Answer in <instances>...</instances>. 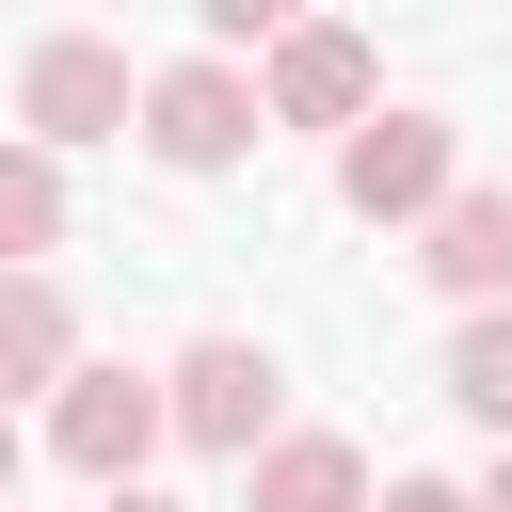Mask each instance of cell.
Instances as JSON below:
<instances>
[{
  "label": "cell",
  "mask_w": 512,
  "mask_h": 512,
  "mask_svg": "<svg viewBox=\"0 0 512 512\" xmlns=\"http://www.w3.org/2000/svg\"><path fill=\"white\" fill-rule=\"evenodd\" d=\"M448 192H464V128H448V112H384V96H368V112L336 128V208H352V224H432Z\"/></svg>",
  "instance_id": "obj_1"
},
{
  "label": "cell",
  "mask_w": 512,
  "mask_h": 512,
  "mask_svg": "<svg viewBox=\"0 0 512 512\" xmlns=\"http://www.w3.org/2000/svg\"><path fill=\"white\" fill-rule=\"evenodd\" d=\"M128 112H144V80H128V48L112 32H48L32 64H16V128L64 160V144H128Z\"/></svg>",
  "instance_id": "obj_2"
},
{
  "label": "cell",
  "mask_w": 512,
  "mask_h": 512,
  "mask_svg": "<svg viewBox=\"0 0 512 512\" xmlns=\"http://www.w3.org/2000/svg\"><path fill=\"white\" fill-rule=\"evenodd\" d=\"M128 128H144V160H160V176H224V160H240V144H256L272 112H256V80H240V64L208 48V64H160Z\"/></svg>",
  "instance_id": "obj_3"
},
{
  "label": "cell",
  "mask_w": 512,
  "mask_h": 512,
  "mask_svg": "<svg viewBox=\"0 0 512 512\" xmlns=\"http://www.w3.org/2000/svg\"><path fill=\"white\" fill-rule=\"evenodd\" d=\"M272 384H288V368H272L256 336H192V352L160 368V432H192L208 464H240V448H272Z\"/></svg>",
  "instance_id": "obj_4"
},
{
  "label": "cell",
  "mask_w": 512,
  "mask_h": 512,
  "mask_svg": "<svg viewBox=\"0 0 512 512\" xmlns=\"http://www.w3.org/2000/svg\"><path fill=\"white\" fill-rule=\"evenodd\" d=\"M368 96H384V48H368L352 16H288L272 64H256V112H272V128H352Z\"/></svg>",
  "instance_id": "obj_5"
},
{
  "label": "cell",
  "mask_w": 512,
  "mask_h": 512,
  "mask_svg": "<svg viewBox=\"0 0 512 512\" xmlns=\"http://www.w3.org/2000/svg\"><path fill=\"white\" fill-rule=\"evenodd\" d=\"M48 448H64L80 480H144V448H160V384H144V368H96V352H80V368L48 384Z\"/></svg>",
  "instance_id": "obj_6"
},
{
  "label": "cell",
  "mask_w": 512,
  "mask_h": 512,
  "mask_svg": "<svg viewBox=\"0 0 512 512\" xmlns=\"http://www.w3.org/2000/svg\"><path fill=\"white\" fill-rule=\"evenodd\" d=\"M416 272H432L448 304H512V192H496V176L448 192V208L416 224Z\"/></svg>",
  "instance_id": "obj_7"
},
{
  "label": "cell",
  "mask_w": 512,
  "mask_h": 512,
  "mask_svg": "<svg viewBox=\"0 0 512 512\" xmlns=\"http://www.w3.org/2000/svg\"><path fill=\"white\" fill-rule=\"evenodd\" d=\"M240 512H368V448L352 432H272V448H240Z\"/></svg>",
  "instance_id": "obj_8"
},
{
  "label": "cell",
  "mask_w": 512,
  "mask_h": 512,
  "mask_svg": "<svg viewBox=\"0 0 512 512\" xmlns=\"http://www.w3.org/2000/svg\"><path fill=\"white\" fill-rule=\"evenodd\" d=\"M64 368H80L64 288H48V272H0V400H32V384H64Z\"/></svg>",
  "instance_id": "obj_9"
},
{
  "label": "cell",
  "mask_w": 512,
  "mask_h": 512,
  "mask_svg": "<svg viewBox=\"0 0 512 512\" xmlns=\"http://www.w3.org/2000/svg\"><path fill=\"white\" fill-rule=\"evenodd\" d=\"M64 240V160L48 144H0V272H32Z\"/></svg>",
  "instance_id": "obj_10"
},
{
  "label": "cell",
  "mask_w": 512,
  "mask_h": 512,
  "mask_svg": "<svg viewBox=\"0 0 512 512\" xmlns=\"http://www.w3.org/2000/svg\"><path fill=\"white\" fill-rule=\"evenodd\" d=\"M448 400H464L480 432H512V304H464V336H448Z\"/></svg>",
  "instance_id": "obj_11"
},
{
  "label": "cell",
  "mask_w": 512,
  "mask_h": 512,
  "mask_svg": "<svg viewBox=\"0 0 512 512\" xmlns=\"http://www.w3.org/2000/svg\"><path fill=\"white\" fill-rule=\"evenodd\" d=\"M192 16H208V48H272V32L304 16V0H192Z\"/></svg>",
  "instance_id": "obj_12"
},
{
  "label": "cell",
  "mask_w": 512,
  "mask_h": 512,
  "mask_svg": "<svg viewBox=\"0 0 512 512\" xmlns=\"http://www.w3.org/2000/svg\"><path fill=\"white\" fill-rule=\"evenodd\" d=\"M368 512H480V496H464V480H384Z\"/></svg>",
  "instance_id": "obj_13"
},
{
  "label": "cell",
  "mask_w": 512,
  "mask_h": 512,
  "mask_svg": "<svg viewBox=\"0 0 512 512\" xmlns=\"http://www.w3.org/2000/svg\"><path fill=\"white\" fill-rule=\"evenodd\" d=\"M96 512H160V496H144V480H96Z\"/></svg>",
  "instance_id": "obj_14"
},
{
  "label": "cell",
  "mask_w": 512,
  "mask_h": 512,
  "mask_svg": "<svg viewBox=\"0 0 512 512\" xmlns=\"http://www.w3.org/2000/svg\"><path fill=\"white\" fill-rule=\"evenodd\" d=\"M480 512H512V448H496V480H480Z\"/></svg>",
  "instance_id": "obj_15"
},
{
  "label": "cell",
  "mask_w": 512,
  "mask_h": 512,
  "mask_svg": "<svg viewBox=\"0 0 512 512\" xmlns=\"http://www.w3.org/2000/svg\"><path fill=\"white\" fill-rule=\"evenodd\" d=\"M0 496H16V416H0Z\"/></svg>",
  "instance_id": "obj_16"
},
{
  "label": "cell",
  "mask_w": 512,
  "mask_h": 512,
  "mask_svg": "<svg viewBox=\"0 0 512 512\" xmlns=\"http://www.w3.org/2000/svg\"><path fill=\"white\" fill-rule=\"evenodd\" d=\"M0 512H16V496H0Z\"/></svg>",
  "instance_id": "obj_17"
}]
</instances>
